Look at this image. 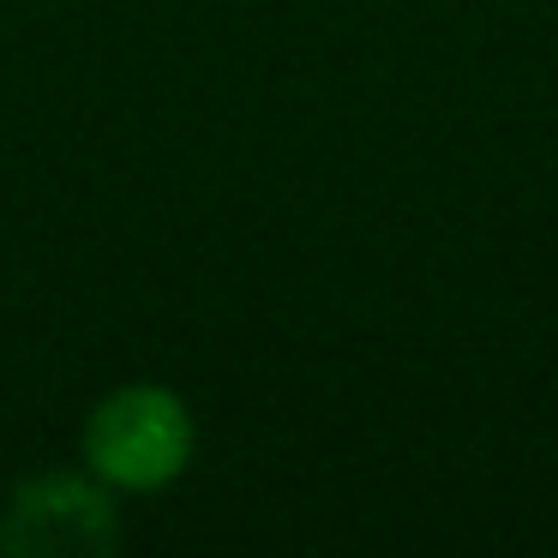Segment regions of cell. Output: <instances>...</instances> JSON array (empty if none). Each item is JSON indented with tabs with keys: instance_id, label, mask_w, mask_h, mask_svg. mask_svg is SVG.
Wrapping results in <instances>:
<instances>
[{
	"instance_id": "obj_1",
	"label": "cell",
	"mask_w": 558,
	"mask_h": 558,
	"mask_svg": "<svg viewBox=\"0 0 558 558\" xmlns=\"http://www.w3.org/2000/svg\"><path fill=\"white\" fill-rule=\"evenodd\" d=\"M198 421L181 390L133 378L109 397L90 402L85 433H78V462L114 493H162L193 469Z\"/></svg>"
},
{
	"instance_id": "obj_2",
	"label": "cell",
	"mask_w": 558,
	"mask_h": 558,
	"mask_svg": "<svg viewBox=\"0 0 558 558\" xmlns=\"http://www.w3.org/2000/svg\"><path fill=\"white\" fill-rule=\"evenodd\" d=\"M0 553L13 558H109L121 553L114 486L90 469H43L0 505Z\"/></svg>"
}]
</instances>
